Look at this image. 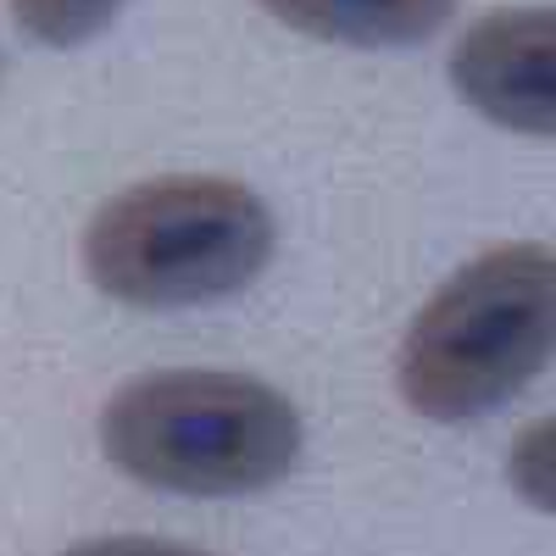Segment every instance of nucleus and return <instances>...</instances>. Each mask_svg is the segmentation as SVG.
<instances>
[{
  "instance_id": "1",
  "label": "nucleus",
  "mask_w": 556,
  "mask_h": 556,
  "mask_svg": "<svg viewBox=\"0 0 556 556\" xmlns=\"http://www.w3.org/2000/svg\"><path fill=\"white\" fill-rule=\"evenodd\" d=\"M551 362L556 251L523 240L479 251L417 306L395 356V390L429 424H473L523 395Z\"/></svg>"
},
{
  "instance_id": "2",
  "label": "nucleus",
  "mask_w": 556,
  "mask_h": 556,
  "mask_svg": "<svg viewBox=\"0 0 556 556\" xmlns=\"http://www.w3.org/2000/svg\"><path fill=\"white\" fill-rule=\"evenodd\" d=\"M101 451L117 473L167 495H256L301 462V412L251 374L167 367L112 390Z\"/></svg>"
},
{
  "instance_id": "3",
  "label": "nucleus",
  "mask_w": 556,
  "mask_h": 556,
  "mask_svg": "<svg viewBox=\"0 0 556 556\" xmlns=\"http://www.w3.org/2000/svg\"><path fill=\"white\" fill-rule=\"evenodd\" d=\"M273 240V212L251 184L223 173H162L101 201L84 228V273L123 306H206L262 278Z\"/></svg>"
},
{
  "instance_id": "4",
  "label": "nucleus",
  "mask_w": 556,
  "mask_h": 556,
  "mask_svg": "<svg viewBox=\"0 0 556 556\" xmlns=\"http://www.w3.org/2000/svg\"><path fill=\"white\" fill-rule=\"evenodd\" d=\"M451 84L479 117L556 139V7H501L462 28Z\"/></svg>"
},
{
  "instance_id": "5",
  "label": "nucleus",
  "mask_w": 556,
  "mask_h": 556,
  "mask_svg": "<svg viewBox=\"0 0 556 556\" xmlns=\"http://www.w3.org/2000/svg\"><path fill=\"white\" fill-rule=\"evenodd\" d=\"M256 7L295 34L356 45V51H395V45L434 39L456 0H256Z\"/></svg>"
},
{
  "instance_id": "6",
  "label": "nucleus",
  "mask_w": 556,
  "mask_h": 556,
  "mask_svg": "<svg viewBox=\"0 0 556 556\" xmlns=\"http://www.w3.org/2000/svg\"><path fill=\"white\" fill-rule=\"evenodd\" d=\"M128 0H12V17L34 45L51 51H73V45L96 39Z\"/></svg>"
},
{
  "instance_id": "7",
  "label": "nucleus",
  "mask_w": 556,
  "mask_h": 556,
  "mask_svg": "<svg viewBox=\"0 0 556 556\" xmlns=\"http://www.w3.org/2000/svg\"><path fill=\"white\" fill-rule=\"evenodd\" d=\"M506 479H513V490L534 513L556 518V417H540V424L513 434V445H506Z\"/></svg>"
},
{
  "instance_id": "8",
  "label": "nucleus",
  "mask_w": 556,
  "mask_h": 556,
  "mask_svg": "<svg viewBox=\"0 0 556 556\" xmlns=\"http://www.w3.org/2000/svg\"><path fill=\"white\" fill-rule=\"evenodd\" d=\"M62 556H212V551L156 540V534H101V540H84V545H73Z\"/></svg>"
}]
</instances>
